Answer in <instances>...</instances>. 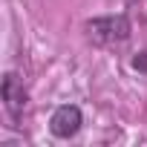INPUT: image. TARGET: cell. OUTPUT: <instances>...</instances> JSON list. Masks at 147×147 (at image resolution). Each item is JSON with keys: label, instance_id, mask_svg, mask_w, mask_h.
Returning a JSON list of instances; mask_svg holds the SVG:
<instances>
[{"label": "cell", "instance_id": "obj_1", "mask_svg": "<svg viewBox=\"0 0 147 147\" xmlns=\"http://www.w3.org/2000/svg\"><path fill=\"white\" fill-rule=\"evenodd\" d=\"M87 32L95 43L101 46H110V43H124L130 38V20L124 15H115V18H95L87 23Z\"/></svg>", "mask_w": 147, "mask_h": 147}, {"label": "cell", "instance_id": "obj_2", "mask_svg": "<svg viewBox=\"0 0 147 147\" xmlns=\"http://www.w3.org/2000/svg\"><path fill=\"white\" fill-rule=\"evenodd\" d=\"M81 124H84V115H81V110H78L75 104L58 107V110L52 113V118H49V130H52V136H58V138H72V136L81 130Z\"/></svg>", "mask_w": 147, "mask_h": 147}, {"label": "cell", "instance_id": "obj_3", "mask_svg": "<svg viewBox=\"0 0 147 147\" xmlns=\"http://www.w3.org/2000/svg\"><path fill=\"white\" fill-rule=\"evenodd\" d=\"M3 104H6V110H9V115L12 118H20V113L26 110V90H23V81L15 75V72H6V78H3Z\"/></svg>", "mask_w": 147, "mask_h": 147}, {"label": "cell", "instance_id": "obj_4", "mask_svg": "<svg viewBox=\"0 0 147 147\" xmlns=\"http://www.w3.org/2000/svg\"><path fill=\"white\" fill-rule=\"evenodd\" d=\"M133 66H136V69H147V52H144V55H138V58L133 61Z\"/></svg>", "mask_w": 147, "mask_h": 147}, {"label": "cell", "instance_id": "obj_5", "mask_svg": "<svg viewBox=\"0 0 147 147\" xmlns=\"http://www.w3.org/2000/svg\"><path fill=\"white\" fill-rule=\"evenodd\" d=\"M130 3H133V0H130Z\"/></svg>", "mask_w": 147, "mask_h": 147}]
</instances>
